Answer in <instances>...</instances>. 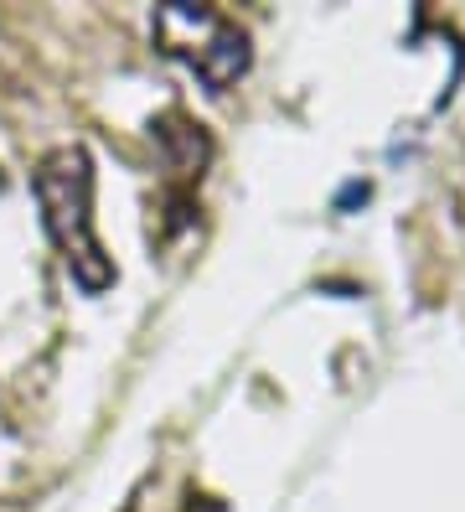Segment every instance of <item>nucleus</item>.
Masks as SVG:
<instances>
[{
  "mask_svg": "<svg viewBox=\"0 0 465 512\" xmlns=\"http://www.w3.org/2000/svg\"><path fill=\"white\" fill-rule=\"evenodd\" d=\"M31 192H37L42 223L52 249L62 254L68 275L78 290L104 295L114 285V259L99 244V228H93V161L83 145H57L52 156L37 161L31 171Z\"/></svg>",
  "mask_w": 465,
  "mask_h": 512,
  "instance_id": "f257e3e1",
  "label": "nucleus"
},
{
  "mask_svg": "<svg viewBox=\"0 0 465 512\" xmlns=\"http://www.w3.org/2000/svg\"><path fill=\"white\" fill-rule=\"evenodd\" d=\"M150 32L161 42V52L176 57L186 73H197L212 94H223V88H233L248 73V32L217 6L171 0V6L155 11Z\"/></svg>",
  "mask_w": 465,
  "mask_h": 512,
  "instance_id": "f03ea898",
  "label": "nucleus"
}]
</instances>
